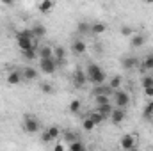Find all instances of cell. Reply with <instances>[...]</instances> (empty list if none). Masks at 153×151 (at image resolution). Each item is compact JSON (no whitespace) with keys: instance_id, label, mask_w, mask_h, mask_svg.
<instances>
[{"instance_id":"9","label":"cell","mask_w":153,"mask_h":151,"mask_svg":"<svg viewBox=\"0 0 153 151\" xmlns=\"http://www.w3.org/2000/svg\"><path fill=\"white\" fill-rule=\"evenodd\" d=\"M38 57L39 59H53V48L50 44H43L38 48Z\"/></svg>"},{"instance_id":"30","label":"cell","mask_w":153,"mask_h":151,"mask_svg":"<svg viewBox=\"0 0 153 151\" xmlns=\"http://www.w3.org/2000/svg\"><path fill=\"white\" fill-rule=\"evenodd\" d=\"M39 89H41V93H45V94H53V87H52V84L43 82V84L39 85Z\"/></svg>"},{"instance_id":"35","label":"cell","mask_w":153,"mask_h":151,"mask_svg":"<svg viewBox=\"0 0 153 151\" xmlns=\"http://www.w3.org/2000/svg\"><path fill=\"white\" fill-rule=\"evenodd\" d=\"M144 94H146L148 98H153V87H150V89H144Z\"/></svg>"},{"instance_id":"14","label":"cell","mask_w":153,"mask_h":151,"mask_svg":"<svg viewBox=\"0 0 153 151\" xmlns=\"http://www.w3.org/2000/svg\"><path fill=\"white\" fill-rule=\"evenodd\" d=\"M112 110H114V105H112V103H107V105H100V107L96 109V112L100 114L103 119H109V117H111V114H112Z\"/></svg>"},{"instance_id":"1","label":"cell","mask_w":153,"mask_h":151,"mask_svg":"<svg viewBox=\"0 0 153 151\" xmlns=\"http://www.w3.org/2000/svg\"><path fill=\"white\" fill-rule=\"evenodd\" d=\"M85 76H87V82H91V84H94V85H103V84H105V71H103L98 64H94V62H91V64L87 66Z\"/></svg>"},{"instance_id":"8","label":"cell","mask_w":153,"mask_h":151,"mask_svg":"<svg viewBox=\"0 0 153 151\" xmlns=\"http://www.w3.org/2000/svg\"><path fill=\"white\" fill-rule=\"evenodd\" d=\"M125 117H126V112H125V109H116L114 107V110H112V114H111V121L114 123V124H121L123 121H125Z\"/></svg>"},{"instance_id":"25","label":"cell","mask_w":153,"mask_h":151,"mask_svg":"<svg viewBox=\"0 0 153 151\" xmlns=\"http://www.w3.org/2000/svg\"><path fill=\"white\" fill-rule=\"evenodd\" d=\"M68 109H70V112L71 114H78L80 112V109H82V103H80V100H71V103H70V107H68Z\"/></svg>"},{"instance_id":"32","label":"cell","mask_w":153,"mask_h":151,"mask_svg":"<svg viewBox=\"0 0 153 151\" xmlns=\"http://www.w3.org/2000/svg\"><path fill=\"white\" fill-rule=\"evenodd\" d=\"M94 100H96L98 107H100V105H107V103H111V96H94Z\"/></svg>"},{"instance_id":"23","label":"cell","mask_w":153,"mask_h":151,"mask_svg":"<svg viewBox=\"0 0 153 151\" xmlns=\"http://www.w3.org/2000/svg\"><path fill=\"white\" fill-rule=\"evenodd\" d=\"M121 82H123V78H121L119 75H116V76H112V78H111V82H109L107 85H109L112 91H117V89H119V85H121Z\"/></svg>"},{"instance_id":"17","label":"cell","mask_w":153,"mask_h":151,"mask_svg":"<svg viewBox=\"0 0 153 151\" xmlns=\"http://www.w3.org/2000/svg\"><path fill=\"white\" fill-rule=\"evenodd\" d=\"M53 59L57 61V64H59V62H64V59H66V50H64L62 46H53Z\"/></svg>"},{"instance_id":"20","label":"cell","mask_w":153,"mask_h":151,"mask_svg":"<svg viewBox=\"0 0 153 151\" xmlns=\"http://www.w3.org/2000/svg\"><path fill=\"white\" fill-rule=\"evenodd\" d=\"M107 30V25L102 23V21H94L91 23V34H103Z\"/></svg>"},{"instance_id":"10","label":"cell","mask_w":153,"mask_h":151,"mask_svg":"<svg viewBox=\"0 0 153 151\" xmlns=\"http://www.w3.org/2000/svg\"><path fill=\"white\" fill-rule=\"evenodd\" d=\"M5 80H7L9 85H18V84L23 80V76H22V70H14V71H11Z\"/></svg>"},{"instance_id":"7","label":"cell","mask_w":153,"mask_h":151,"mask_svg":"<svg viewBox=\"0 0 153 151\" xmlns=\"http://www.w3.org/2000/svg\"><path fill=\"white\" fill-rule=\"evenodd\" d=\"M91 94L93 96H111V94H114V91L105 84V85H94V89L91 91Z\"/></svg>"},{"instance_id":"22","label":"cell","mask_w":153,"mask_h":151,"mask_svg":"<svg viewBox=\"0 0 153 151\" xmlns=\"http://www.w3.org/2000/svg\"><path fill=\"white\" fill-rule=\"evenodd\" d=\"M76 32H78V34H89V32H91V23H87V21H78V23H76Z\"/></svg>"},{"instance_id":"26","label":"cell","mask_w":153,"mask_h":151,"mask_svg":"<svg viewBox=\"0 0 153 151\" xmlns=\"http://www.w3.org/2000/svg\"><path fill=\"white\" fill-rule=\"evenodd\" d=\"M143 71H152L153 70V53L152 55H148L146 59H144V62H143V68H141Z\"/></svg>"},{"instance_id":"38","label":"cell","mask_w":153,"mask_h":151,"mask_svg":"<svg viewBox=\"0 0 153 151\" xmlns=\"http://www.w3.org/2000/svg\"><path fill=\"white\" fill-rule=\"evenodd\" d=\"M128 151H135V150H128Z\"/></svg>"},{"instance_id":"13","label":"cell","mask_w":153,"mask_h":151,"mask_svg":"<svg viewBox=\"0 0 153 151\" xmlns=\"http://www.w3.org/2000/svg\"><path fill=\"white\" fill-rule=\"evenodd\" d=\"M22 76H23V80H36L38 78V71H36L34 66H25L22 70Z\"/></svg>"},{"instance_id":"18","label":"cell","mask_w":153,"mask_h":151,"mask_svg":"<svg viewBox=\"0 0 153 151\" xmlns=\"http://www.w3.org/2000/svg\"><path fill=\"white\" fill-rule=\"evenodd\" d=\"M53 7H55V4H53L52 0H43V2H39V5H38V9L43 14H48Z\"/></svg>"},{"instance_id":"2","label":"cell","mask_w":153,"mask_h":151,"mask_svg":"<svg viewBox=\"0 0 153 151\" xmlns=\"http://www.w3.org/2000/svg\"><path fill=\"white\" fill-rule=\"evenodd\" d=\"M23 130L27 133H38L41 130V123L38 121V117L32 114H25L23 115Z\"/></svg>"},{"instance_id":"34","label":"cell","mask_w":153,"mask_h":151,"mask_svg":"<svg viewBox=\"0 0 153 151\" xmlns=\"http://www.w3.org/2000/svg\"><path fill=\"white\" fill-rule=\"evenodd\" d=\"M121 34L126 36V38H132V36H134V29H132V27H123V29H121Z\"/></svg>"},{"instance_id":"27","label":"cell","mask_w":153,"mask_h":151,"mask_svg":"<svg viewBox=\"0 0 153 151\" xmlns=\"http://www.w3.org/2000/svg\"><path fill=\"white\" fill-rule=\"evenodd\" d=\"M141 85H143V89H150V87H153V76L152 75H144L143 80H141Z\"/></svg>"},{"instance_id":"3","label":"cell","mask_w":153,"mask_h":151,"mask_svg":"<svg viewBox=\"0 0 153 151\" xmlns=\"http://www.w3.org/2000/svg\"><path fill=\"white\" fill-rule=\"evenodd\" d=\"M130 103V94L123 89L114 91V107L116 109H126V105Z\"/></svg>"},{"instance_id":"4","label":"cell","mask_w":153,"mask_h":151,"mask_svg":"<svg viewBox=\"0 0 153 151\" xmlns=\"http://www.w3.org/2000/svg\"><path fill=\"white\" fill-rule=\"evenodd\" d=\"M135 142H137V135H134V133H125L119 139V146L123 148V151L135 150Z\"/></svg>"},{"instance_id":"12","label":"cell","mask_w":153,"mask_h":151,"mask_svg":"<svg viewBox=\"0 0 153 151\" xmlns=\"http://www.w3.org/2000/svg\"><path fill=\"white\" fill-rule=\"evenodd\" d=\"M85 50H87V46H85V43H84L82 39H75V41L71 43V52H73L75 55L85 53Z\"/></svg>"},{"instance_id":"21","label":"cell","mask_w":153,"mask_h":151,"mask_svg":"<svg viewBox=\"0 0 153 151\" xmlns=\"http://www.w3.org/2000/svg\"><path fill=\"white\" fill-rule=\"evenodd\" d=\"M30 30H32V36H34V39H39V38H43V36L46 34V29H45L43 25H39V23H38V25H34Z\"/></svg>"},{"instance_id":"36","label":"cell","mask_w":153,"mask_h":151,"mask_svg":"<svg viewBox=\"0 0 153 151\" xmlns=\"http://www.w3.org/2000/svg\"><path fill=\"white\" fill-rule=\"evenodd\" d=\"M53 151H64V144H55V148H53Z\"/></svg>"},{"instance_id":"5","label":"cell","mask_w":153,"mask_h":151,"mask_svg":"<svg viewBox=\"0 0 153 151\" xmlns=\"http://www.w3.org/2000/svg\"><path fill=\"white\" fill-rule=\"evenodd\" d=\"M39 68H41L43 73L52 75L57 70V61L55 59H39Z\"/></svg>"},{"instance_id":"31","label":"cell","mask_w":153,"mask_h":151,"mask_svg":"<svg viewBox=\"0 0 153 151\" xmlns=\"http://www.w3.org/2000/svg\"><path fill=\"white\" fill-rule=\"evenodd\" d=\"M23 53V57L27 59V61H34V59H38V52L36 50H27V52H22Z\"/></svg>"},{"instance_id":"33","label":"cell","mask_w":153,"mask_h":151,"mask_svg":"<svg viewBox=\"0 0 153 151\" xmlns=\"http://www.w3.org/2000/svg\"><path fill=\"white\" fill-rule=\"evenodd\" d=\"M70 151H84V144L80 141H76L73 144H70Z\"/></svg>"},{"instance_id":"28","label":"cell","mask_w":153,"mask_h":151,"mask_svg":"<svg viewBox=\"0 0 153 151\" xmlns=\"http://www.w3.org/2000/svg\"><path fill=\"white\" fill-rule=\"evenodd\" d=\"M87 117H89V119H91V121H93L94 124H100V123H103V121H105V119H103V117H102L100 114L96 112V110H93V112H89V115H87Z\"/></svg>"},{"instance_id":"15","label":"cell","mask_w":153,"mask_h":151,"mask_svg":"<svg viewBox=\"0 0 153 151\" xmlns=\"http://www.w3.org/2000/svg\"><path fill=\"white\" fill-rule=\"evenodd\" d=\"M144 43H146V36H144V34H134V36L130 38L132 48H141Z\"/></svg>"},{"instance_id":"11","label":"cell","mask_w":153,"mask_h":151,"mask_svg":"<svg viewBox=\"0 0 153 151\" xmlns=\"http://www.w3.org/2000/svg\"><path fill=\"white\" fill-rule=\"evenodd\" d=\"M45 133L48 135V142H53V141H57V139L61 137V128H59L57 124H53V126L46 128V130H45Z\"/></svg>"},{"instance_id":"37","label":"cell","mask_w":153,"mask_h":151,"mask_svg":"<svg viewBox=\"0 0 153 151\" xmlns=\"http://www.w3.org/2000/svg\"><path fill=\"white\" fill-rule=\"evenodd\" d=\"M94 50H96V52H102V44H100V43H96V44H94Z\"/></svg>"},{"instance_id":"24","label":"cell","mask_w":153,"mask_h":151,"mask_svg":"<svg viewBox=\"0 0 153 151\" xmlns=\"http://www.w3.org/2000/svg\"><path fill=\"white\" fill-rule=\"evenodd\" d=\"M143 117H144V119H153V100H150V103L144 107V110H143Z\"/></svg>"},{"instance_id":"16","label":"cell","mask_w":153,"mask_h":151,"mask_svg":"<svg viewBox=\"0 0 153 151\" xmlns=\"http://www.w3.org/2000/svg\"><path fill=\"white\" fill-rule=\"evenodd\" d=\"M121 64H123V68H125V70H134V68H137V66H139V61H137L135 57H123Z\"/></svg>"},{"instance_id":"19","label":"cell","mask_w":153,"mask_h":151,"mask_svg":"<svg viewBox=\"0 0 153 151\" xmlns=\"http://www.w3.org/2000/svg\"><path fill=\"white\" fill-rule=\"evenodd\" d=\"M62 141L68 142V144H73V142L78 141V135H76L75 132H71V130H64L62 132Z\"/></svg>"},{"instance_id":"29","label":"cell","mask_w":153,"mask_h":151,"mask_svg":"<svg viewBox=\"0 0 153 151\" xmlns=\"http://www.w3.org/2000/svg\"><path fill=\"white\" fill-rule=\"evenodd\" d=\"M94 126H96V124H94V123H93L89 117H85V119L82 121V128H84L85 132H91V130H94Z\"/></svg>"},{"instance_id":"6","label":"cell","mask_w":153,"mask_h":151,"mask_svg":"<svg viewBox=\"0 0 153 151\" xmlns=\"http://www.w3.org/2000/svg\"><path fill=\"white\" fill-rule=\"evenodd\" d=\"M85 84H87V76H85V71L78 68L75 73H73V85L80 89V87H84Z\"/></svg>"}]
</instances>
